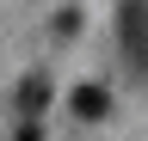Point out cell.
Segmentation results:
<instances>
[{
    "instance_id": "6da1fadb",
    "label": "cell",
    "mask_w": 148,
    "mask_h": 141,
    "mask_svg": "<svg viewBox=\"0 0 148 141\" xmlns=\"http://www.w3.org/2000/svg\"><path fill=\"white\" fill-rule=\"evenodd\" d=\"M117 43H123V61L148 74V0H123L117 6Z\"/></svg>"
},
{
    "instance_id": "7a4b0ae2",
    "label": "cell",
    "mask_w": 148,
    "mask_h": 141,
    "mask_svg": "<svg viewBox=\"0 0 148 141\" xmlns=\"http://www.w3.org/2000/svg\"><path fill=\"white\" fill-rule=\"evenodd\" d=\"M105 111H111V92H105V86H92V80L74 86V117H80V123H99Z\"/></svg>"
},
{
    "instance_id": "3957f363",
    "label": "cell",
    "mask_w": 148,
    "mask_h": 141,
    "mask_svg": "<svg viewBox=\"0 0 148 141\" xmlns=\"http://www.w3.org/2000/svg\"><path fill=\"white\" fill-rule=\"evenodd\" d=\"M49 104V74H31L25 86H18V117L25 123H37V111Z\"/></svg>"
},
{
    "instance_id": "277c9868",
    "label": "cell",
    "mask_w": 148,
    "mask_h": 141,
    "mask_svg": "<svg viewBox=\"0 0 148 141\" xmlns=\"http://www.w3.org/2000/svg\"><path fill=\"white\" fill-rule=\"evenodd\" d=\"M12 141H43V129H37V123H18V135Z\"/></svg>"
}]
</instances>
